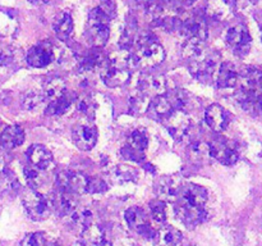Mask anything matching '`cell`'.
Returning <instances> with one entry per match:
<instances>
[{
    "instance_id": "obj_1",
    "label": "cell",
    "mask_w": 262,
    "mask_h": 246,
    "mask_svg": "<svg viewBox=\"0 0 262 246\" xmlns=\"http://www.w3.org/2000/svg\"><path fill=\"white\" fill-rule=\"evenodd\" d=\"M110 19L112 17L107 15L100 7L94 8L90 12L89 19H87L86 36L87 40L96 48H101L109 40Z\"/></svg>"
},
{
    "instance_id": "obj_2",
    "label": "cell",
    "mask_w": 262,
    "mask_h": 246,
    "mask_svg": "<svg viewBox=\"0 0 262 246\" xmlns=\"http://www.w3.org/2000/svg\"><path fill=\"white\" fill-rule=\"evenodd\" d=\"M135 55L138 66L155 67L165 59V50L155 37L143 36L137 41V51Z\"/></svg>"
},
{
    "instance_id": "obj_3",
    "label": "cell",
    "mask_w": 262,
    "mask_h": 246,
    "mask_svg": "<svg viewBox=\"0 0 262 246\" xmlns=\"http://www.w3.org/2000/svg\"><path fill=\"white\" fill-rule=\"evenodd\" d=\"M165 126L169 133L179 142L191 141L192 136H193V120L183 110H176L171 113L165 119Z\"/></svg>"
},
{
    "instance_id": "obj_4",
    "label": "cell",
    "mask_w": 262,
    "mask_h": 246,
    "mask_svg": "<svg viewBox=\"0 0 262 246\" xmlns=\"http://www.w3.org/2000/svg\"><path fill=\"white\" fill-rule=\"evenodd\" d=\"M23 207H25L28 217L33 220L45 219L51 212L48 197L36 191H30L25 194V196H23Z\"/></svg>"
},
{
    "instance_id": "obj_5",
    "label": "cell",
    "mask_w": 262,
    "mask_h": 246,
    "mask_svg": "<svg viewBox=\"0 0 262 246\" xmlns=\"http://www.w3.org/2000/svg\"><path fill=\"white\" fill-rule=\"evenodd\" d=\"M227 44L230 46L233 51L237 55L243 56L250 51L251 49V38L250 32L243 25H235L230 27L227 32Z\"/></svg>"
},
{
    "instance_id": "obj_6",
    "label": "cell",
    "mask_w": 262,
    "mask_h": 246,
    "mask_svg": "<svg viewBox=\"0 0 262 246\" xmlns=\"http://www.w3.org/2000/svg\"><path fill=\"white\" fill-rule=\"evenodd\" d=\"M87 179H89V177L78 173V172L63 171L56 176V186L60 191L71 192L74 195L83 194V192H86Z\"/></svg>"
},
{
    "instance_id": "obj_7",
    "label": "cell",
    "mask_w": 262,
    "mask_h": 246,
    "mask_svg": "<svg viewBox=\"0 0 262 246\" xmlns=\"http://www.w3.org/2000/svg\"><path fill=\"white\" fill-rule=\"evenodd\" d=\"M210 153L212 158L224 166H233L237 163L238 156H239L234 142L227 138H216L212 141L210 145Z\"/></svg>"
},
{
    "instance_id": "obj_8",
    "label": "cell",
    "mask_w": 262,
    "mask_h": 246,
    "mask_svg": "<svg viewBox=\"0 0 262 246\" xmlns=\"http://www.w3.org/2000/svg\"><path fill=\"white\" fill-rule=\"evenodd\" d=\"M130 71L132 69L122 66V64L109 61L105 64L101 69V78L104 84L109 87H120L124 86L130 78Z\"/></svg>"
},
{
    "instance_id": "obj_9",
    "label": "cell",
    "mask_w": 262,
    "mask_h": 246,
    "mask_svg": "<svg viewBox=\"0 0 262 246\" xmlns=\"http://www.w3.org/2000/svg\"><path fill=\"white\" fill-rule=\"evenodd\" d=\"M48 200L49 204H50L51 210H54L56 214L64 218L71 217L74 213V210L78 208L76 196H74V194H71V192L58 190V191L53 192V194L48 197Z\"/></svg>"
},
{
    "instance_id": "obj_10",
    "label": "cell",
    "mask_w": 262,
    "mask_h": 246,
    "mask_svg": "<svg viewBox=\"0 0 262 246\" xmlns=\"http://www.w3.org/2000/svg\"><path fill=\"white\" fill-rule=\"evenodd\" d=\"M207 201V191L204 187L199 186L196 183H187L183 184L179 191L177 202L183 205H189V207L205 208Z\"/></svg>"
},
{
    "instance_id": "obj_11",
    "label": "cell",
    "mask_w": 262,
    "mask_h": 246,
    "mask_svg": "<svg viewBox=\"0 0 262 246\" xmlns=\"http://www.w3.org/2000/svg\"><path fill=\"white\" fill-rule=\"evenodd\" d=\"M55 58V48L50 43H41L30 49L27 54V63L35 68L49 66Z\"/></svg>"
},
{
    "instance_id": "obj_12",
    "label": "cell",
    "mask_w": 262,
    "mask_h": 246,
    "mask_svg": "<svg viewBox=\"0 0 262 246\" xmlns=\"http://www.w3.org/2000/svg\"><path fill=\"white\" fill-rule=\"evenodd\" d=\"M125 220H127L128 225L133 231L142 235L143 237L154 238V236H155V233H154V231L150 227L147 215H146V213L141 208L132 207L127 209V212H125Z\"/></svg>"
},
{
    "instance_id": "obj_13",
    "label": "cell",
    "mask_w": 262,
    "mask_h": 246,
    "mask_svg": "<svg viewBox=\"0 0 262 246\" xmlns=\"http://www.w3.org/2000/svg\"><path fill=\"white\" fill-rule=\"evenodd\" d=\"M73 141L81 150H91L97 141V130L90 123H79L73 128Z\"/></svg>"
},
{
    "instance_id": "obj_14",
    "label": "cell",
    "mask_w": 262,
    "mask_h": 246,
    "mask_svg": "<svg viewBox=\"0 0 262 246\" xmlns=\"http://www.w3.org/2000/svg\"><path fill=\"white\" fill-rule=\"evenodd\" d=\"M138 89L147 96H159L166 91L165 77L155 73H143L138 79Z\"/></svg>"
},
{
    "instance_id": "obj_15",
    "label": "cell",
    "mask_w": 262,
    "mask_h": 246,
    "mask_svg": "<svg viewBox=\"0 0 262 246\" xmlns=\"http://www.w3.org/2000/svg\"><path fill=\"white\" fill-rule=\"evenodd\" d=\"M182 181L177 176L161 177L156 182V194L163 201H176L182 189Z\"/></svg>"
},
{
    "instance_id": "obj_16",
    "label": "cell",
    "mask_w": 262,
    "mask_h": 246,
    "mask_svg": "<svg viewBox=\"0 0 262 246\" xmlns=\"http://www.w3.org/2000/svg\"><path fill=\"white\" fill-rule=\"evenodd\" d=\"M176 215L187 227H196L197 224L206 219L207 212L205 208L189 207V205L178 204L176 205Z\"/></svg>"
},
{
    "instance_id": "obj_17",
    "label": "cell",
    "mask_w": 262,
    "mask_h": 246,
    "mask_svg": "<svg viewBox=\"0 0 262 246\" xmlns=\"http://www.w3.org/2000/svg\"><path fill=\"white\" fill-rule=\"evenodd\" d=\"M217 68V59L214 55H205L191 61L189 71L200 81H209Z\"/></svg>"
},
{
    "instance_id": "obj_18",
    "label": "cell",
    "mask_w": 262,
    "mask_h": 246,
    "mask_svg": "<svg viewBox=\"0 0 262 246\" xmlns=\"http://www.w3.org/2000/svg\"><path fill=\"white\" fill-rule=\"evenodd\" d=\"M179 32L182 36L189 37H197L201 40H206L207 37V26L206 22L199 15H192L187 19L182 20Z\"/></svg>"
},
{
    "instance_id": "obj_19",
    "label": "cell",
    "mask_w": 262,
    "mask_h": 246,
    "mask_svg": "<svg viewBox=\"0 0 262 246\" xmlns=\"http://www.w3.org/2000/svg\"><path fill=\"white\" fill-rule=\"evenodd\" d=\"M205 122L215 132H222L228 127L229 115L219 104H212L205 112Z\"/></svg>"
},
{
    "instance_id": "obj_20",
    "label": "cell",
    "mask_w": 262,
    "mask_h": 246,
    "mask_svg": "<svg viewBox=\"0 0 262 246\" xmlns=\"http://www.w3.org/2000/svg\"><path fill=\"white\" fill-rule=\"evenodd\" d=\"M27 158L31 161V164L40 171H46V169L51 168L54 161L50 151L45 146L38 145V144H33L28 148Z\"/></svg>"
},
{
    "instance_id": "obj_21",
    "label": "cell",
    "mask_w": 262,
    "mask_h": 246,
    "mask_svg": "<svg viewBox=\"0 0 262 246\" xmlns=\"http://www.w3.org/2000/svg\"><path fill=\"white\" fill-rule=\"evenodd\" d=\"M242 78V89L248 91L255 96L261 97L262 95V72L253 67L245 68V71L241 73Z\"/></svg>"
},
{
    "instance_id": "obj_22",
    "label": "cell",
    "mask_w": 262,
    "mask_h": 246,
    "mask_svg": "<svg viewBox=\"0 0 262 246\" xmlns=\"http://www.w3.org/2000/svg\"><path fill=\"white\" fill-rule=\"evenodd\" d=\"M23 141H25V131L20 126H8L0 133V146L5 150H13L18 148L22 145Z\"/></svg>"
},
{
    "instance_id": "obj_23",
    "label": "cell",
    "mask_w": 262,
    "mask_h": 246,
    "mask_svg": "<svg viewBox=\"0 0 262 246\" xmlns=\"http://www.w3.org/2000/svg\"><path fill=\"white\" fill-rule=\"evenodd\" d=\"M234 0H206L207 13L217 20H225L234 12Z\"/></svg>"
},
{
    "instance_id": "obj_24",
    "label": "cell",
    "mask_w": 262,
    "mask_h": 246,
    "mask_svg": "<svg viewBox=\"0 0 262 246\" xmlns=\"http://www.w3.org/2000/svg\"><path fill=\"white\" fill-rule=\"evenodd\" d=\"M81 235L82 242L86 246H107L106 233L101 225L90 223L81 231Z\"/></svg>"
},
{
    "instance_id": "obj_25",
    "label": "cell",
    "mask_w": 262,
    "mask_h": 246,
    "mask_svg": "<svg viewBox=\"0 0 262 246\" xmlns=\"http://www.w3.org/2000/svg\"><path fill=\"white\" fill-rule=\"evenodd\" d=\"M173 107H171L170 101L168 100L166 95H159V96L154 97L147 108V112L150 117H152L154 119L163 120H165L173 113Z\"/></svg>"
},
{
    "instance_id": "obj_26",
    "label": "cell",
    "mask_w": 262,
    "mask_h": 246,
    "mask_svg": "<svg viewBox=\"0 0 262 246\" xmlns=\"http://www.w3.org/2000/svg\"><path fill=\"white\" fill-rule=\"evenodd\" d=\"M187 158L191 163L196 164V166L206 164L211 158L210 145L206 142H202V141L189 142L188 148H187Z\"/></svg>"
},
{
    "instance_id": "obj_27",
    "label": "cell",
    "mask_w": 262,
    "mask_h": 246,
    "mask_svg": "<svg viewBox=\"0 0 262 246\" xmlns=\"http://www.w3.org/2000/svg\"><path fill=\"white\" fill-rule=\"evenodd\" d=\"M53 27L54 31H55V35L58 36L60 40H69V38L72 37V35H73L74 28L73 18H72L71 13L66 12V10L59 13L55 17V19H54Z\"/></svg>"
},
{
    "instance_id": "obj_28",
    "label": "cell",
    "mask_w": 262,
    "mask_h": 246,
    "mask_svg": "<svg viewBox=\"0 0 262 246\" xmlns=\"http://www.w3.org/2000/svg\"><path fill=\"white\" fill-rule=\"evenodd\" d=\"M138 36V25L137 20L133 17H128L125 23L123 25V30L120 32L119 45L123 50H129L136 43Z\"/></svg>"
},
{
    "instance_id": "obj_29",
    "label": "cell",
    "mask_w": 262,
    "mask_h": 246,
    "mask_svg": "<svg viewBox=\"0 0 262 246\" xmlns=\"http://www.w3.org/2000/svg\"><path fill=\"white\" fill-rule=\"evenodd\" d=\"M238 78H239V74H238L234 64H232L230 61H224L219 67V72H217V86L220 89H232V87H234L237 85Z\"/></svg>"
},
{
    "instance_id": "obj_30",
    "label": "cell",
    "mask_w": 262,
    "mask_h": 246,
    "mask_svg": "<svg viewBox=\"0 0 262 246\" xmlns=\"http://www.w3.org/2000/svg\"><path fill=\"white\" fill-rule=\"evenodd\" d=\"M138 171L132 166L128 164H119L114 167L110 172V179L117 184H125L132 183L137 181Z\"/></svg>"
},
{
    "instance_id": "obj_31",
    "label": "cell",
    "mask_w": 262,
    "mask_h": 246,
    "mask_svg": "<svg viewBox=\"0 0 262 246\" xmlns=\"http://www.w3.org/2000/svg\"><path fill=\"white\" fill-rule=\"evenodd\" d=\"M182 240V233L177 228L164 225L154 236L156 246H177Z\"/></svg>"
},
{
    "instance_id": "obj_32",
    "label": "cell",
    "mask_w": 262,
    "mask_h": 246,
    "mask_svg": "<svg viewBox=\"0 0 262 246\" xmlns=\"http://www.w3.org/2000/svg\"><path fill=\"white\" fill-rule=\"evenodd\" d=\"M205 50H206V45H205V40L197 37H189L187 38L186 43L182 45V55L184 58L189 59L191 61L197 60V59L205 56Z\"/></svg>"
},
{
    "instance_id": "obj_33",
    "label": "cell",
    "mask_w": 262,
    "mask_h": 246,
    "mask_svg": "<svg viewBox=\"0 0 262 246\" xmlns=\"http://www.w3.org/2000/svg\"><path fill=\"white\" fill-rule=\"evenodd\" d=\"M18 15L12 9H0V35L13 36L18 30Z\"/></svg>"
},
{
    "instance_id": "obj_34",
    "label": "cell",
    "mask_w": 262,
    "mask_h": 246,
    "mask_svg": "<svg viewBox=\"0 0 262 246\" xmlns=\"http://www.w3.org/2000/svg\"><path fill=\"white\" fill-rule=\"evenodd\" d=\"M107 63V59L104 58L101 51L94 50L82 59L79 64V69L82 72H94L97 68H104L105 64Z\"/></svg>"
},
{
    "instance_id": "obj_35",
    "label": "cell",
    "mask_w": 262,
    "mask_h": 246,
    "mask_svg": "<svg viewBox=\"0 0 262 246\" xmlns=\"http://www.w3.org/2000/svg\"><path fill=\"white\" fill-rule=\"evenodd\" d=\"M64 94H66V82L58 77L50 78L43 86V96L48 97L50 101L63 96Z\"/></svg>"
},
{
    "instance_id": "obj_36",
    "label": "cell",
    "mask_w": 262,
    "mask_h": 246,
    "mask_svg": "<svg viewBox=\"0 0 262 246\" xmlns=\"http://www.w3.org/2000/svg\"><path fill=\"white\" fill-rule=\"evenodd\" d=\"M72 102H73V99H72V96H69V95L66 92L63 96L50 101L48 109H46V113L50 115H63L64 113L68 112Z\"/></svg>"
},
{
    "instance_id": "obj_37",
    "label": "cell",
    "mask_w": 262,
    "mask_h": 246,
    "mask_svg": "<svg viewBox=\"0 0 262 246\" xmlns=\"http://www.w3.org/2000/svg\"><path fill=\"white\" fill-rule=\"evenodd\" d=\"M18 187H19V182L12 172L8 169L0 172V195L12 194L17 191Z\"/></svg>"
},
{
    "instance_id": "obj_38",
    "label": "cell",
    "mask_w": 262,
    "mask_h": 246,
    "mask_svg": "<svg viewBox=\"0 0 262 246\" xmlns=\"http://www.w3.org/2000/svg\"><path fill=\"white\" fill-rule=\"evenodd\" d=\"M127 145L129 148L135 149V150L140 151V153H145V150L148 146V136L146 131L143 130H136L130 133L129 138H128Z\"/></svg>"
},
{
    "instance_id": "obj_39",
    "label": "cell",
    "mask_w": 262,
    "mask_h": 246,
    "mask_svg": "<svg viewBox=\"0 0 262 246\" xmlns=\"http://www.w3.org/2000/svg\"><path fill=\"white\" fill-rule=\"evenodd\" d=\"M54 242H51L50 237L43 232H32L27 233L23 237L20 246H51Z\"/></svg>"
},
{
    "instance_id": "obj_40",
    "label": "cell",
    "mask_w": 262,
    "mask_h": 246,
    "mask_svg": "<svg viewBox=\"0 0 262 246\" xmlns=\"http://www.w3.org/2000/svg\"><path fill=\"white\" fill-rule=\"evenodd\" d=\"M23 173H25V178L27 181V183L30 184L31 189H37L41 184L43 183L42 174L40 173V169H37L33 166H27L23 169Z\"/></svg>"
},
{
    "instance_id": "obj_41",
    "label": "cell",
    "mask_w": 262,
    "mask_h": 246,
    "mask_svg": "<svg viewBox=\"0 0 262 246\" xmlns=\"http://www.w3.org/2000/svg\"><path fill=\"white\" fill-rule=\"evenodd\" d=\"M148 96L147 95L142 94L141 91H138L137 94H135L133 96L129 97V108L133 113L136 114H140L143 113L148 108Z\"/></svg>"
},
{
    "instance_id": "obj_42",
    "label": "cell",
    "mask_w": 262,
    "mask_h": 246,
    "mask_svg": "<svg viewBox=\"0 0 262 246\" xmlns=\"http://www.w3.org/2000/svg\"><path fill=\"white\" fill-rule=\"evenodd\" d=\"M45 96L37 91H27L22 95V107L26 110H32L41 105Z\"/></svg>"
},
{
    "instance_id": "obj_43",
    "label": "cell",
    "mask_w": 262,
    "mask_h": 246,
    "mask_svg": "<svg viewBox=\"0 0 262 246\" xmlns=\"http://www.w3.org/2000/svg\"><path fill=\"white\" fill-rule=\"evenodd\" d=\"M151 218L156 223H164L166 219V205L163 200H154L150 202Z\"/></svg>"
},
{
    "instance_id": "obj_44",
    "label": "cell",
    "mask_w": 262,
    "mask_h": 246,
    "mask_svg": "<svg viewBox=\"0 0 262 246\" xmlns=\"http://www.w3.org/2000/svg\"><path fill=\"white\" fill-rule=\"evenodd\" d=\"M166 97L170 101L174 110H183V108L187 105V101H188L186 91H182V90H174L170 94L166 95Z\"/></svg>"
},
{
    "instance_id": "obj_45",
    "label": "cell",
    "mask_w": 262,
    "mask_h": 246,
    "mask_svg": "<svg viewBox=\"0 0 262 246\" xmlns=\"http://www.w3.org/2000/svg\"><path fill=\"white\" fill-rule=\"evenodd\" d=\"M77 110L87 119H92L95 117V104L90 97L82 96L76 101Z\"/></svg>"
},
{
    "instance_id": "obj_46",
    "label": "cell",
    "mask_w": 262,
    "mask_h": 246,
    "mask_svg": "<svg viewBox=\"0 0 262 246\" xmlns=\"http://www.w3.org/2000/svg\"><path fill=\"white\" fill-rule=\"evenodd\" d=\"M138 8H142L146 14L151 17H158L160 14V3L159 0H135Z\"/></svg>"
},
{
    "instance_id": "obj_47",
    "label": "cell",
    "mask_w": 262,
    "mask_h": 246,
    "mask_svg": "<svg viewBox=\"0 0 262 246\" xmlns=\"http://www.w3.org/2000/svg\"><path fill=\"white\" fill-rule=\"evenodd\" d=\"M106 190V182L102 178H100V177H91V178L87 179L86 192H90V194H102Z\"/></svg>"
},
{
    "instance_id": "obj_48",
    "label": "cell",
    "mask_w": 262,
    "mask_h": 246,
    "mask_svg": "<svg viewBox=\"0 0 262 246\" xmlns=\"http://www.w3.org/2000/svg\"><path fill=\"white\" fill-rule=\"evenodd\" d=\"M120 154H122L123 158L127 159V160L137 161V163H140V161H142L143 159H145V153H140V151L129 148L128 145L123 146L122 150H120Z\"/></svg>"
},
{
    "instance_id": "obj_49",
    "label": "cell",
    "mask_w": 262,
    "mask_h": 246,
    "mask_svg": "<svg viewBox=\"0 0 262 246\" xmlns=\"http://www.w3.org/2000/svg\"><path fill=\"white\" fill-rule=\"evenodd\" d=\"M13 60V50L9 46L0 44V66H8Z\"/></svg>"
},
{
    "instance_id": "obj_50",
    "label": "cell",
    "mask_w": 262,
    "mask_h": 246,
    "mask_svg": "<svg viewBox=\"0 0 262 246\" xmlns=\"http://www.w3.org/2000/svg\"><path fill=\"white\" fill-rule=\"evenodd\" d=\"M177 2H178L181 5H184V7H189V5L193 4L196 0H177Z\"/></svg>"
},
{
    "instance_id": "obj_51",
    "label": "cell",
    "mask_w": 262,
    "mask_h": 246,
    "mask_svg": "<svg viewBox=\"0 0 262 246\" xmlns=\"http://www.w3.org/2000/svg\"><path fill=\"white\" fill-rule=\"evenodd\" d=\"M258 108H260V112H261V114H262V97H260V100H258Z\"/></svg>"
},
{
    "instance_id": "obj_52",
    "label": "cell",
    "mask_w": 262,
    "mask_h": 246,
    "mask_svg": "<svg viewBox=\"0 0 262 246\" xmlns=\"http://www.w3.org/2000/svg\"><path fill=\"white\" fill-rule=\"evenodd\" d=\"M73 246H86V245H84V243H83V242H82V241H79V242L74 243V245H73Z\"/></svg>"
},
{
    "instance_id": "obj_53",
    "label": "cell",
    "mask_w": 262,
    "mask_h": 246,
    "mask_svg": "<svg viewBox=\"0 0 262 246\" xmlns=\"http://www.w3.org/2000/svg\"><path fill=\"white\" fill-rule=\"evenodd\" d=\"M3 130H4V128H3V122H2V119H0V133H2Z\"/></svg>"
},
{
    "instance_id": "obj_54",
    "label": "cell",
    "mask_w": 262,
    "mask_h": 246,
    "mask_svg": "<svg viewBox=\"0 0 262 246\" xmlns=\"http://www.w3.org/2000/svg\"><path fill=\"white\" fill-rule=\"evenodd\" d=\"M27 2H30V3H37L38 0H27Z\"/></svg>"
},
{
    "instance_id": "obj_55",
    "label": "cell",
    "mask_w": 262,
    "mask_h": 246,
    "mask_svg": "<svg viewBox=\"0 0 262 246\" xmlns=\"http://www.w3.org/2000/svg\"><path fill=\"white\" fill-rule=\"evenodd\" d=\"M261 35H262V27H261Z\"/></svg>"
}]
</instances>
